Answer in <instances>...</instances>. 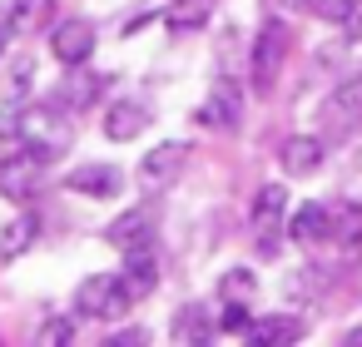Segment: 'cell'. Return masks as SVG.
Listing matches in <instances>:
<instances>
[{
	"label": "cell",
	"mask_w": 362,
	"mask_h": 347,
	"mask_svg": "<svg viewBox=\"0 0 362 347\" xmlns=\"http://www.w3.org/2000/svg\"><path fill=\"white\" fill-rule=\"evenodd\" d=\"M0 129H11L40 164H55L70 149V119H65V105L60 100H50V105L40 100V105L16 110V114H0Z\"/></svg>",
	"instance_id": "cell-1"
},
{
	"label": "cell",
	"mask_w": 362,
	"mask_h": 347,
	"mask_svg": "<svg viewBox=\"0 0 362 347\" xmlns=\"http://www.w3.org/2000/svg\"><path fill=\"white\" fill-rule=\"evenodd\" d=\"M129 307H134V298H129V288H124L119 273H95V278H85V283L75 288V312H80V317L110 322V317H124Z\"/></svg>",
	"instance_id": "cell-2"
},
{
	"label": "cell",
	"mask_w": 362,
	"mask_h": 347,
	"mask_svg": "<svg viewBox=\"0 0 362 347\" xmlns=\"http://www.w3.org/2000/svg\"><path fill=\"white\" fill-rule=\"evenodd\" d=\"M352 129H362V75H352L347 85H337L322 105H317V134L327 144L347 139Z\"/></svg>",
	"instance_id": "cell-3"
},
{
	"label": "cell",
	"mask_w": 362,
	"mask_h": 347,
	"mask_svg": "<svg viewBox=\"0 0 362 347\" xmlns=\"http://www.w3.org/2000/svg\"><path fill=\"white\" fill-rule=\"evenodd\" d=\"M283 60H288V25H283V20H263V25H258V40H253V50H248V80H253V90L268 95V90L278 85Z\"/></svg>",
	"instance_id": "cell-4"
},
{
	"label": "cell",
	"mask_w": 362,
	"mask_h": 347,
	"mask_svg": "<svg viewBox=\"0 0 362 347\" xmlns=\"http://www.w3.org/2000/svg\"><path fill=\"white\" fill-rule=\"evenodd\" d=\"M184 164H189V144H184V139H169V144L149 149V154L139 159V189H144V194H164L169 184H179Z\"/></svg>",
	"instance_id": "cell-5"
},
{
	"label": "cell",
	"mask_w": 362,
	"mask_h": 347,
	"mask_svg": "<svg viewBox=\"0 0 362 347\" xmlns=\"http://www.w3.org/2000/svg\"><path fill=\"white\" fill-rule=\"evenodd\" d=\"M194 119L209 124V129H238V124H243V90H238L228 75H218L214 90L204 95V110H199Z\"/></svg>",
	"instance_id": "cell-6"
},
{
	"label": "cell",
	"mask_w": 362,
	"mask_h": 347,
	"mask_svg": "<svg viewBox=\"0 0 362 347\" xmlns=\"http://www.w3.org/2000/svg\"><path fill=\"white\" fill-rule=\"evenodd\" d=\"M40 159L25 149V154H16V159H6L0 164V194H6L11 204H35V194H40Z\"/></svg>",
	"instance_id": "cell-7"
},
{
	"label": "cell",
	"mask_w": 362,
	"mask_h": 347,
	"mask_svg": "<svg viewBox=\"0 0 362 347\" xmlns=\"http://www.w3.org/2000/svg\"><path fill=\"white\" fill-rule=\"evenodd\" d=\"M50 55H55L60 65H90V55H95V25H90V20H65V25H55V30H50Z\"/></svg>",
	"instance_id": "cell-8"
},
{
	"label": "cell",
	"mask_w": 362,
	"mask_h": 347,
	"mask_svg": "<svg viewBox=\"0 0 362 347\" xmlns=\"http://www.w3.org/2000/svg\"><path fill=\"white\" fill-rule=\"evenodd\" d=\"M322 159H327V139H322V134H288V139L278 144V164H283V174H293V179L313 174Z\"/></svg>",
	"instance_id": "cell-9"
},
{
	"label": "cell",
	"mask_w": 362,
	"mask_h": 347,
	"mask_svg": "<svg viewBox=\"0 0 362 347\" xmlns=\"http://www.w3.org/2000/svg\"><path fill=\"white\" fill-rule=\"evenodd\" d=\"M119 278H124V288H129L134 302L149 298V293L159 288V253H154V243H144V248H124V268H119Z\"/></svg>",
	"instance_id": "cell-10"
},
{
	"label": "cell",
	"mask_w": 362,
	"mask_h": 347,
	"mask_svg": "<svg viewBox=\"0 0 362 347\" xmlns=\"http://www.w3.org/2000/svg\"><path fill=\"white\" fill-rule=\"evenodd\" d=\"M70 189L85 194V199H119L124 194V174L115 164H85L70 174Z\"/></svg>",
	"instance_id": "cell-11"
},
{
	"label": "cell",
	"mask_w": 362,
	"mask_h": 347,
	"mask_svg": "<svg viewBox=\"0 0 362 347\" xmlns=\"http://www.w3.org/2000/svg\"><path fill=\"white\" fill-rule=\"evenodd\" d=\"M105 238H110L115 248H144V243H154V208H129V213H119V218L105 228Z\"/></svg>",
	"instance_id": "cell-12"
},
{
	"label": "cell",
	"mask_w": 362,
	"mask_h": 347,
	"mask_svg": "<svg viewBox=\"0 0 362 347\" xmlns=\"http://www.w3.org/2000/svg\"><path fill=\"white\" fill-rule=\"evenodd\" d=\"M253 347H288V342H298L303 337V317H288V312H268V317H258V322H248V332H243Z\"/></svg>",
	"instance_id": "cell-13"
},
{
	"label": "cell",
	"mask_w": 362,
	"mask_h": 347,
	"mask_svg": "<svg viewBox=\"0 0 362 347\" xmlns=\"http://www.w3.org/2000/svg\"><path fill=\"white\" fill-rule=\"evenodd\" d=\"M149 129V110L139 105V100H119V105H110V114H105V134L115 139V144H129V139H139Z\"/></svg>",
	"instance_id": "cell-14"
},
{
	"label": "cell",
	"mask_w": 362,
	"mask_h": 347,
	"mask_svg": "<svg viewBox=\"0 0 362 347\" xmlns=\"http://www.w3.org/2000/svg\"><path fill=\"white\" fill-rule=\"evenodd\" d=\"M288 233H293V238H298L303 248H313V243L332 238V208H327V204H303V208L293 213Z\"/></svg>",
	"instance_id": "cell-15"
},
{
	"label": "cell",
	"mask_w": 362,
	"mask_h": 347,
	"mask_svg": "<svg viewBox=\"0 0 362 347\" xmlns=\"http://www.w3.org/2000/svg\"><path fill=\"white\" fill-rule=\"evenodd\" d=\"M283 208H288V184H263L253 194V228L258 233H273L283 223Z\"/></svg>",
	"instance_id": "cell-16"
},
{
	"label": "cell",
	"mask_w": 362,
	"mask_h": 347,
	"mask_svg": "<svg viewBox=\"0 0 362 347\" xmlns=\"http://www.w3.org/2000/svg\"><path fill=\"white\" fill-rule=\"evenodd\" d=\"M214 332H218V322L204 312V302L179 307V312H174V327H169V337H174V342H209Z\"/></svg>",
	"instance_id": "cell-17"
},
{
	"label": "cell",
	"mask_w": 362,
	"mask_h": 347,
	"mask_svg": "<svg viewBox=\"0 0 362 347\" xmlns=\"http://www.w3.org/2000/svg\"><path fill=\"white\" fill-rule=\"evenodd\" d=\"M50 20H55V0H16L11 6V30H21V35H35Z\"/></svg>",
	"instance_id": "cell-18"
},
{
	"label": "cell",
	"mask_w": 362,
	"mask_h": 347,
	"mask_svg": "<svg viewBox=\"0 0 362 347\" xmlns=\"http://www.w3.org/2000/svg\"><path fill=\"white\" fill-rule=\"evenodd\" d=\"M332 243L342 253H357L362 248V208L357 204H337L332 208Z\"/></svg>",
	"instance_id": "cell-19"
},
{
	"label": "cell",
	"mask_w": 362,
	"mask_h": 347,
	"mask_svg": "<svg viewBox=\"0 0 362 347\" xmlns=\"http://www.w3.org/2000/svg\"><path fill=\"white\" fill-rule=\"evenodd\" d=\"M35 233H40V218H35V213H21L16 223H6V233H0V258H6V263L21 258V253L35 243Z\"/></svg>",
	"instance_id": "cell-20"
},
{
	"label": "cell",
	"mask_w": 362,
	"mask_h": 347,
	"mask_svg": "<svg viewBox=\"0 0 362 347\" xmlns=\"http://www.w3.org/2000/svg\"><path fill=\"white\" fill-rule=\"evenodd\" d=\"M253 293H258V278H253V268H228L223 278H218V302H253Z\"/></svg>",
	"instance_id": "cell-21"
},
{
	"label": "cell",
	"mask_w": 362,
	"mask_h": 347,
	"mask_svg": "<svg viewBox=\"0 0 362 347\" xmlns=\"http://www.w3.org/2000/svg\"><path fill=\"white\" fill-rule=\"evenodd\" d=\"M209 16H214V0H174V6L164 11V20L174 30H199Z\"/></svg>",
	"instance_id": "cell-22"
},
{
	"label": "cell",
	"mask_w": 362,
	"mask_h": 347,
	"mask_svg": "<svg viewBox=\"0 0 362 347\" xmlns=\"http://www.w3.org/2000/svg\"><path fill=\"white\" fill-rule=\"evenodd\" d=\"M298 6H303L308 16H317V20H327V25H337V20L347 16L352 0H298Z\"/></svg>",
	"instance_id": "cell-23"
},
{
	"label": "cell",
	"mask_w": 362,
	"mask_h": 347,
	"mask_svg": "<svg viewBox=\"0 0 362 347\" xmlns=\"http://www.w3.org/2000/svg\"><path fill=\"white\" fill-rule=\"evenodd\" d=\"M337 25H342V35H347L352 45H362V0H352V6H347V16H342Z\"/></svg>",
	"instance_id": "cell-24"
},
{
	"label": "cell",
	"mask_w": 362,
	"mask_h": 347,
	"mask_svg": "<svg viewBox=\"0 0 362 347\" xmlns=\"http://www.w3.org/2000/svg\"><path fill=\"white\" fill-rule=\"evenodd\" d=\"M70 337H75V322L70 317H50L40 327V342H70Z\"/></svg>",
	"instance_id": "cell-25"
},
{
	"label": "cell",
	"mask_w": 362,
	"mask_h": 347,
	"mask_svg": "<svg viewBox=\"0 0 362 347\" xmlns=\"http://www.w3.org/2000/svg\"><path fill=\"white\" fill-rule=\"evenodd\" d=\"M144 342V327H129V332H115L110 337V347H139Z\"/></svg>",
	"instance_id": "cell-26"
},
{
	"label": "cell",
	"mask_w": 362,
	"mask_h": 347,
	"mask_svg": "<svg viewBox=\"0 0 362 347\" xmlns=\"http://www.w3.org/2000/svg\"><path fill=\"white\" fill-rule=\"evenodd\" d=\"M6 35H11V16L0 11V55H6Z\"/></svg>",
	"instance_id": "cell-27"
},
{
	"label": "cell",
	"mask_w": 362,
	"mask_h": 347,
	"mask_svg": "<svg viewBox=\"0 0 362 347\" xmlns=\"http://www.w3.org/2000/svg\"><path fill=\"white\" fill-rule=\"evenodd\" d=\"M342 342H347V347H362V327H352V332H347Z\"/></svg>",
	"instance_id": "cell-28"
}]
</instances>
